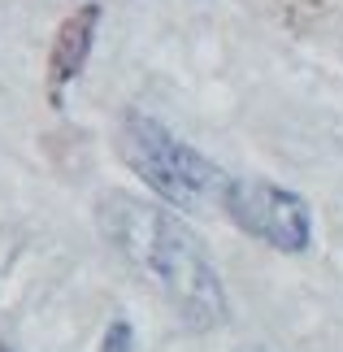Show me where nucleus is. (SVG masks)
<instances>
[{
    "label": "nucleus",
    "mask_w": 343,
    "mask_h": 352,
    "mask_svg": "<svg viewBox=\"0 0 343 352\" xmlns=\"http://www.w3.org/2000/svg\"><path fill=\"white\" fill-rule=\"evenodd\" d=\"M96 22H100V9H96V5L74 9L70 18L61 22L57 44H52V57H48V91H52V96H61V91L74 83V74L87 65L91 39H96Z\"/></svg>",
    "instance_id": "obj_4"
},
{
    "label": "nucleus",
    "mask_w": 343,
    "mask_h": 352,
    "mask_svg": "<svg viewBox=\"0 0 343 352\" xmlns=\"http://www.w3.org/2000/svg\"><path fill=\"white\" fill-rule=\"evenodd\" d=\"M222 209L239 231H248L252 239L269 243L278 252L296 256L313 243V213L291 187H278L265 179H230Z\"/></svg>",
    "instance_id": "obj_3"
},
{
    "label": "nucleus",
    "mask_w": 343,
    "mask_h": 352,
    "mask_svg": "<svg viewBox=\"0 0 343 352\" xmlns=\"http://www.w3.org/2000/svg\"><path fill=\"white\" fill-rule=\"evenodd\" d=\"M118 157L170 209L204 213V209H217L226 200V187H230L226 170L140 109H126L118 122Z\"/></svg>",
    "instance_id": "obj_2"
},
{
    "label": "nucleus",
    "mask_w": 343,
    "mask_h": 352,
    "mask_svg": "<svg viewBox=\"0 0 343 352\" xmlns=\"http://www.w3.org/2000/svg\"><path fill=\"white\" fill-rule=\"evenodd\" d=\"M235 352H265V348H256V344H243V348H235Z\"/></svg>",
    "instance_id": "obj_6"
},
{
    "label": "nucleus",
    "mask_w": 343,
    "mask_h": 352,
    "mask_svg": "<svg viewBox=\"0 0 343 352\" xmlns=\"http://www.w3.org/2000/svg\"><path fill=\"white\" fill-rule=\"evenodd\" d=\"M100 352H131V327L126 322H113V327H109Z\"/></svg>",
    "instance_id": "obj_5"
},
{
    "label": "nucleus",
    "mask_w": 343,
    "mask_h": 352,
    "mask_svg": "<svg viewBox=\"0 0 343 352\" xmlns=\"http://www.w3.org/2000/svg\"><path fill=\"white\" fill-rule=\"evenodd\" d=\"M96 218L122 261L144 283H153L191 331H217L226 322V287L209 261V248L170 205L109 192Z\"/></svg>",
    "instance_id": "obj_1"
}]
</instances>
